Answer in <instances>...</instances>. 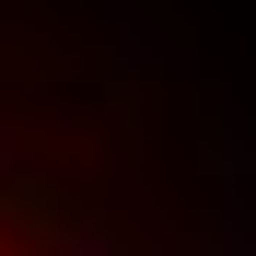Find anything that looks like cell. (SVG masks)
<instances>
[{"mask_svg": "<svg viewBox=\"0 0 256 256\" xmlns=\"http://www.w3.org/2000/svg\"><path fill=\"white\" fill-rule=\"evenodd\" d=\"M0 256H70L58 210L35 198V186H12V175H0Z\"/></svg>", "mask_w": 256, "mask_h": 256, "instance_id": "obj_1", "label": "cell"}]
</instances>
